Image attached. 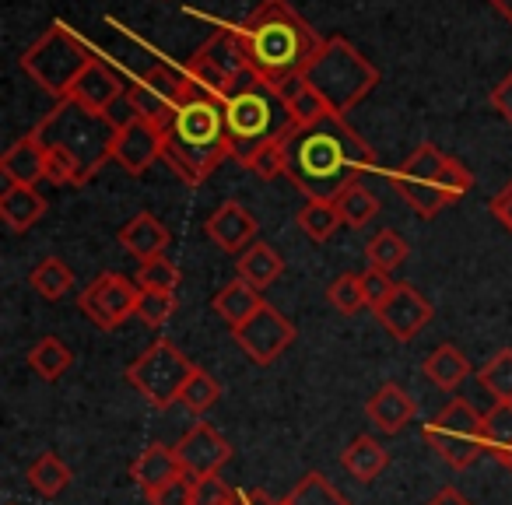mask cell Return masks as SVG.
Returning <instances> with one entry per match:
<instances>
[{
    "label": "cell",
    "mask_w": 512,
    "mask_h": 505,
    "mask_svg": "<svg viewBox=\"0 0 512 505\" xmlns=\"http://www.w3.org/2000/svg\"><path fill=\"white\" fill-rule=\"evenodd\" d=\"M285 158V176L309 200H337L344 186L358 183L362 172L376 165V151L337 113L309 127H295L285 137Z\"/></svg>",
    "instance_id": "6da1fadb"
},
{
    "label": "cell",
    "mask_w": 512,
    "mask_h": 505,
    "mask_svg": "<svg viewBox=\"0 0 512 505\" xmlns=\"http://www.w3.org/2000/svg\"><path fill=\"white\" fill-rule=\"evenodd\" d=\"M120 123L109 113H92L74 99H64L36 123V137L50 158L53 186H85L106 162H113V144Z\"/></svg>",
    "instance_id": "7a4b0ae2"
},
{
    "label": "cell",
    "mask_w": 512,
    "mask_h": 505,
    "mask_svg": "<svg viewBox=\"0 0 512 505\" xmlns=\"http://www.w3.org/2000/svg\"><path fill=\"white\" fill-rule=\"evenodd\" d=\"M239 36L246 43L249 67L271 88H285L292 78H302L323 46V36L288 4L264 0L239 22Z\"/></svg>",
    "instance_id": "3957f363"
},
{
    "label": "cell",
    "mask_w": 512,
    "mask_h": 505,
    "mask_svg": "<svg viewBox=\"0 0 512 505\" xmlns=\"http://www.w3.org/2000/svg\"><path fill=\"white\" fill-rule=\"evenodd\" d=\"M165 148L162 162L186 186H204L225 158H232L225 130V102L200 85H190L176 113L162 123Z\"/></svg>",
    "instance_id": "277c9868"
},
{
    "label": "cell",
    "mask_w": 512,
    "mask_h": 505,
    "mask_svg": "<svg viewBox=\"0 0 512 505\" xmlns=\"http://www.w3.org/2000/svg\"><path fill=\"white\" fill-rule=\"evenodd\" d=\"M221 102H225V130L228 144H232V158L242 165L264 144L285 141L295 130L281 92L267 85L253 67L235 78V85L228 88V95Z\"/></svg>",
    "instance_id": "5b68a950"
},
{
    "label": "cell",
    "mask_w": 512,
    "mask_h": 505,
    "mask_svg": "<svg viewBox=\"0 0 512 505\" xmlns=\"http://www.w3.org/2000/svg\"><path fill=\"white\" fill-rule=\"evenodd\" d=\"M393 186L418 218H435L442 207L467 197L474 176L460 158L446 155L439 144L425 141L393 172Z\"/></svg>",
    "instance_id": "8992f818"
},
{
    "label": "cell",
    "mask_w": 512,
    "mask_h": 505,
    "mask_svg": "<svg viewBox=\"0 0 512 505\" xmlns=\"http://www.w3.org/2000/svg\"><path fill=\"white\" fill-rule=\"evenodd\" d=\"M302 78L327 99V106L337 116H344L376 92L379 67L362 50H355L344 36H327Z\"/></svg>",
    "instance_id": "52a82bcc"
},
{
    "label": "cell",
    "mask_w": 512,
    "mask_h": 505,
    "mask_svg": "<svg viewBox=\"0 0 512 505\" xmlns=\"http://www.w3.org/2000/svg\"><path fill=\"white\" fill-rule=\"evenodd\" d=\"M95 60H99L95 50L78 32H71L64 22H53L50 29L18 57V67H22L50 99L64 102V99H71L78 78Z\"/></svg>",
    "instance_id": "ba28073f"
},
{
    "label": "cell",
    "mask_w": 512,
    "mask_h": 505,
    "mask_svg": "<svg viewBox=\"0 0 512 505\" xmlns=\"http://www.w3.org/2000/svg\"><path fill=\"white\" fill-rule=\"evenodd\" d=\"M425 442L439 453L442 463L453 470H467L484 449V414L463 397H453L432 421L425 425Z\"/></svg>",
    "instance_id": "9c48e42d"
},
{
    "label": "cell",
    "mask_w": 512,
    "mask_h": 505,
    "mask_svg": "<svg viewBox=\"0 0 512 505\" xmlns=\"http://www.w3.org/2000/svg\"><path fill=\"white\" fill-rule=\"evenodd\" d=\"M197 365L169 341V337H158L141 358L127 365V383L141 393L148 404L155 407H172L179 404V393H183L186 379Z\"/></svg>",
    "instance_id": "30bf717a"
},
{
    "label": "cell",
    "mask_w": 512,
    "mask_h": 505,
    "mask_svg": "<svg viewBox=\"0 0 512 505\" xmlns=\"http://www.w3.org/2000/svg\"><path fill=\"white\" fill-rule=\"evenodd\" d=\"M246 71H249V53L239 36V25H225V29L211 32V39H207L193 57H186V64H183L186 78H190L193 85L214 92L218 99H225L228 88L235 85V78Z\"/></svg>",
    "instance_id": "8fae6325"
},
{
    "label": "cell",
    "mask_w": 512,
    "mask_h": 505,
    "mask_svg": "<svg viewBox=\"0 0 512 505\" xmlns=\"http://www.w3.org/2000/svg\"><path fill=\"white\" fill-rule=\"evenodd\" d=\"M190 85L193 81L183 74V67L158 64V67H151L148 74H141L134 85H127V95H123V99H127L130 113L144 116V120L165 123L172 113H176L179 102L186 99Z\"/></svg>",
    "instance_id": "7c38bea8"
},
{
    "label": "cell",
    "mask_w": 512,
    "mask_h": 505,
    "mask_svg": "<svg viewBox=\"0 0 512 505\" xmlns=\"http://www.w3.org/2000/svg\"><path fill=\"white\" fill-rule=\"evenodd\" d=\"M137 302H141V288L123 274H99L78 295V309L99 330H120L130 316H137Z\"/></svg>",
    "instance_id": "4fadbf2b"
},
{
    "label": "cell",
    "mask_w": 512,
    "mask_h": 505,
    "mask_svg": "<svg viewBox=\"0 0 512 505\" xmlns=\"http://www.w3.org/2000/svg\"><path fill=\"white\" fill-rule=\"evenodd\" d=\"M232 337L253 365H271L295 344V323L281 309H274L271 302H264L253 320L232 330Z\"/></svg>",
    "instance_id": "5bb4252c"
},
{
    "label": "cell",
    "mask_w": 512,
    "mask_h": 505,
    "mask_svg": "<svg viewBox=\"0 0 512 505\" xmlns=\"http://www.w3.org/2000/svg\"><path fill=\"white\" fill-rule=\"evenodd\" d=\"M162 148H165L162 123L130 113L127 120H120V134H116V144H113V162L120 165L127 176H144V172L162 158Z\"/></svg>",
    "instance_id": "9a60e30c"
},
{
    "label": "cell",
    "mask_w": 512,
    "mask_h": 505,
    "mask_svg": "<svg viewBox=\"0 0 512 505\" xmlns=\"http://www.w3.org/2000/svg\"><path fill=\"white\" fill-rule=\"evenodd\" d=\"M372 313H376L379 327H383L393 341L407 344L432 323L435 309H432V302H428L421 292H414L411 285H397L390 299H386L383 306L372 309Z\"/></svg>",
    "instance_id": "2e32d148"
},
{
    "label": "cell",
    "mask_w": 512,
    "mask_h": 505,
    "mask_svg": "<svg viewBox=\"0 0 512 505\" xmlns=\"http://www.w3.org/2000/svg\"><path fill=\"white\" fill-rule=\"evenodd\" d=\"M176 456L190 477L218 474V470L232 460V442H228L218 428L207 425V421H197V425L176 442Z\"/></svg>",
    "instance_id": "e0dca14e"
},
{
    "label": "cell",
    "mask_w": 512,
    "mask_h": 505,
    "mask_svg": "<svg viewBox=\"0 0 512 505\" xmlns=\"http://www.w3.org/2000/svg\"><path fill=\"white\" fill-rule=\"evenodd\" d=\"M204 232L211 235L214 246L225 249V253H242V249L256 242L260 221H256V214L246 211L239 200H225V204L207 218Z\"/></svg>",
    "instance_id": "ac0fdd59"
},
{
    "label": "cell",
    "mask_w": 512,
    "mask_h": 505,
    "mask_svg": "<svg viewBox=\"0 0 512 505\" xmlns=\"http://www.w3.org/2000/svg\"><path fill=\"white\" fill-rule=\"evenodd\" d=\"M0 172L15 186H39L43 179H50V158H46V148L36 137V130L18 137V141L0 155Z\"/></svg>",
    "instance_id": "d6986e66"
},
{
    "label": "cell",
    "mask_w": 512,
    "mask_h": 505,
    "mask_svg": "<svg viewBox=\"0 0 512 505\" xmlns=\"http://www.w3.org/2000/svg\"><path fill=\"white\" fill-rule=\"evenodd\" d=\"M414 414H418V404H414L411 393L397 383H383L369 397V404H365V418L383 435H400L414 421Z\"/></svg>",
    "instance_id": "ffe728a7"
},
{
    "label": "cell",
    "mask_w": 512,
    "mask_h": 505,
    "mask_svg": "<svg viewBox=\"0 0 512 505\" xmlns=\"http://www.w3.org/2000/svg\"><path fill=\"white\" fill-rule=\"evenodd\" d=\"M169 242H172L169 225H162L151 211L134 214V218L120 228V246L127 249L137 264H148V260L165 257Z\"/></svg>",
    "instance_id": "44dd1931"
},
{
    "label": "cell",
    "mask_w": 512,
    "mask_h": 505,
    "mask_svg": "<svg viewBox=\"0 0 512 505\" xmlns=\"http://www.w3.org/2000/svg\"><path fill=\"white\" fill-rule=\"evenodd\" d=\"M123 95H127V88H123L120 74H116L113 67L102 64V60H95V64L78 78L71 99L78 102V106L92 109V113H109Z\"/></svg>",
    "instance_id": "7402d4cb"
},
{
    "label": "cell",
    "mask_w": 512,
    "mask_h": 505,
    "mask_svg": "<svg viewBox=\"0 0 512 505\" xmlns=\"http://www.w3.org/2000/svg\"><path fill=\"white\" fill-rule=\"evenodd\" d=\"M179 474H186V470L176 456V446H165V442H151V446L134 460V467H130V477H134V484L144 491V495H155L158 488L176 481Z\"/></svg>",
    "instance_id": "603a6c76"
},
{
    "label": "cell",
    "mask_w": 512,
    "mask_h": 505,
    "mask_svg": "<svg viewBox=\"0 0 512 505\" xmlns=\"http://www.w3.org/2000/svg\"><path fill=\"white\" fill-rule=\"evenodd\" d=\"M235 274H239V281L253 285L256 292H264V288H271L285 274V257H281L271 242L256 239L253 246H246L235 257Z\"/></svg>",
    "instance_id": "cb8c5ba5"
},
{
    "label": "cell",
    "mask_w": 512,
    "mask_h": 505,
    "mask_svg": "<svg viewBox=\"0 0 512 505\" xmlns=\"http://www.w3.org/2000/svg\"><path fill=\"white\" fill-rule=\"evenodd\" d=\"M46 214V197L36 186H15L8 183V190L0 193V218L11 232H29L32 225H39Z\"/></svg>",
    "instance_id": "d4e9b609"
},
{
    "label": "cell",
    "mask_w": 512,
    "mask_h": 505,
    "mask_svg": "<svg viewBox=\"0 0 512 505\" xmlns=\"http://www.w3.org/2000/svg\"><path fill=\"white\" fill-rule=\"evenodd\" d=\"M211 306H214V313L228 323V327L239 330L242 323H249L256 313H260L264 299H260V292H256L253 285H246V281H232V285H225L218 295H214Z\"/></svg>",
    "instance_id": "484cf974"
},
{
    "label": "cell",
    "mask_w": 512,
    "mask_h": 505,
    "mask_svg": "<svg viewBox=\"0 0 512 505\" xmlns=\"http://www.w3.org/2000/svg\"><path fill=\"white\" fill-rule=\"evenodd\" d=\"M425 376L432 379L439 390H446V393H456L460 390V383L470 376V362H467V355H463L456 344H439V348L432 351V355L425 358Z\"/></svg>",
    "instance_id": "4316f807"
},
{
    "label": "cell",
    "mask_w": 512,
    "mask_h": 505,
    "mask_svg": "<svg viewBox=\"0 0 512 505\" xmlns=\"http://www.w3.org/2000/svg\"><path fill=\"white\" fill-rule=\"evenodd\" d=\"M281 99H285L288 113H292V123L295 127H309V123H320L323 116H330L334 109L327 106L320 92L309 85L306 78H292L285 88H281Z\"/></svg>",
    "instance_id": "83f0119b"
},
{
    "label": "cell",
    "mask_w": 512,
    "mask_h": 505,
    "mask_svg": "<svg viewBox=\"0 0 512 505\" xmlns=\"http://www.w3.org/2000/svg\"><path fill=\"white\" fill-rule=\"evenodd\" d=\"M25 477H29V484H32V488H36L43 498H57V495H64V491L71 488L74 470L67 467V463L60 460V456L53 453V449H46V453H39L36 460L29 463Z\"/></svg>",
    "instance_id": "f1b7e54d"
},
{
    "label": "cell",
    "mask_w": 512,
    "mask_h": 505,
    "mask_svg": "<svg viewBox=\"0 0 512 505\" xmlns=\"http://www.w3.org/2000/svg\"><path fill=\"white\" fill-rule=\"evenodd\" d=\"M341 463H344V470L355 477V481L372 484L386 470V449L379 446L376 439H369V435H358V439L344 449Z\"/></svg>",
    "instance_id": "f546056e"
},
{
    "label": "cell",
    "mask_w": 512,
    "mask_h": 505,
    "mask_svg": "<svg viewBox=\"0 0 512 505\" xmlns=\"http://www.w3.org/2000/svg\"><path fill=\"white\" fill-rule=\"evenodd\" d=\"M29 365L36 369V376H43L46 383H57L67 376V369L74 365V355L60 337H39L29 348Z\"/></svg>",
    "instance_id": "4dcf8cb0"
},
{
    "label": "cell",
    "mask_w": 512,
    "mask_h": 505,
    "mask_svg": "<svg viewBox=\"0 0 512 505\" xmlns=\"http://www.w3.org/2000/svg\"><path fill=\"white\" fill-rule=\"evenodd\" d=\"M334 204H337V214H341V225H348V228H365L379 214V197L362 183V179L344 186V190L337 193Z\"/></svg>",
    "instance_id": "1f68e13d"
},
{
    "label": "cell",
    "mask_w": 512,
    "mask_h": 505,
    "mask_svg": "<svg viewBox=\"0 0 512 505\" xmlns=\"http://www.w3.org/2000/svg\"><path fill=\"white\" fill-rule=\"evenodd\" d=\"M29 285L36 288V292L43 295V299L60 302L64 295H71V288H74V271H71V267H67L60 257H46V260H39V264L32 267Z\"/></svg>",
    "instance_id": "d6a6232c"
},
{
    "label": "cell",
    "mask_w": 512,
    "mask_h": 505,
    "mask_svg": "<svg viewBox=\"0 0 512 505\" xmlns=\"http://www.w3.org/2000/svg\"><path fill=\"white\" fill-rule=\"evenodd\" d=\"M365 257H369V267H379V271L393 274L397 267L407 264V257H411V246H407V239L400 232L383 228V232H376L369 239V246H365Z\"/></svg>",
    "instance_id": "836d02e7"
},
{
    "label": "cell",
    "mask_w": 512,
    "mask_h": 505,
    "mask_svg": "<svg viewBox=\"0 0 512 505\" xmlns=\"http://www.w3.org/2000/svg\"><path fill=\"white\" fill-rule=\"evenodd\" d=\"M477 383L495 404H512V348H502L477 369Z\"/></svg>",
    "instance_id": "e575fe53"
},
{
    "label": "cell",
    "mask_w": 512,
    "mask_h": 505,
    "mask_svg": "<svg viewBox=\"0 0 512 505\" xmlns=\"http://www.w3.org/2000/svg\"><path fill=\"white\" fill-rule=\"evenodd\" d=\"M295 221H299V228L313 242H327L337 232V225H341V214H337L334 200H306Z\"/></svg>",
    "instance_id": "d590c367"
},
{
    "label": "cell",
    "mask_w": 512,
    "mask_h": 505,
    "mask_svg": "<svg viewBox=\"0 0 512 505\" xmlns=\"http://www.w3.org/2000/svg\"><path fill=\"white\" fill-rule=\"evenodd\" d=\"M285 505H351L320 470H309L292 491H288Z\"/></svg>",
    "instance_id": "8d00e7d4"
},
{
    "label": "cell",
    "mask_w": 512,
    "mask_h": 505,
    "mask_svg": "<svg viewBox=\"0 0 512 505\" xmlns=\"http://www.w3.org/2000/svg\"><path fill=\"white\" fill-rule=\"evenodd\" d=\"M484 449L502 460L512 449V404H495L484 414Z\"/></svg>",
    "instance_id": "74e56055"
},
{
    "label": "cell",
    "mask_w": 512,
    "mask_h": 505,
    "mask_svg": "<svg viewBox=\"0 0 512 505\" xmlns=\"http://www.w3.org/2000/svg\"><path fill=\"white\" fill-rule=\"evenodd\" d=\"M218 397H221V386L214 383L211 372L193 369L190 379H186V386H183V393H179V404H183L190 414H204L218 404Z\"/></svg>",
    "instance_id": "f35d334b"
},
{
    "label": "cell",
    "mask_w": 512,
    "mask_h": 505,
    "mask_svg": "<svg viewBox=\"0 0 512 505\" xmlns=\"http://www.w3.org/2000/svg\"><path fill=\"white\" fill-rule=\"evenodd\" d=\"M327 302L341 316L362 313V309L369 306V302H365V292H362V274H337L327 288Z\"/></svg>",
    "instance_id": "ab89813d"
},
{
    "label": "cell",
    "mask_w": 512,
    "mask_h": 505,
    "mask_svg": "<svg viewBox=\"0 0 512 505\" xmlns=\"http://www.w3.org/2000/svg\"><path fill=\"white\" fill-rule=\"evenodd\" d=\"M137 288L141 292H176L179 285V267L169 257L148 260V264H137Z\"/></svg>",
    "instance_id": "60d3db41"
},
{
    "label": "cell",
    "mask_w": 512,
    "mask_h": 505,
    "mask_svg": "<svg viewBox=\"0 0 512 505\" xmlns=\"http://www.w3.org/2000/svg\"><path fill=\"white\" fill-rule=\"evenodd\" d=\"M176 292H141V302H137V320L144 323V327L158 330L162 323L172 320V313H176Z\"/></svg>",
    "instance_id": "b9f144b4"
},
{
    "label": "cell",
    "mask_w": 512,
    "mask_h": 505,
    "mask_svg": "<svg viewBox=\"0 0 512 505\" xmlns=\"http://www.w3.org/2000/svg\"><path fill=\"white\" fill-rule=\"evenodd\" d=\"M246 169L253 172V176H260V179H278V176H285V169H288L285 141L264 144V148L256 151V155L246 162Z\"/></svg>",
    "instance_id": "7bdbcfd3"
},
{
    "label": "cell",
    "mask_w": 512,
    "mask_h": 505,
    "mask_svg": "<svg viewBox=\"0 0 512 505\" xmlns=\"http://www.w3.org/2000/svg\"><path fill=\"white\" fill-rule=\"evenodd\" d=\"M235 491L218 474L193 477V505H232Z\"/></svg>",
    "instance_id": "ee69618b"
},
{
    "label": "cell",
    "mask_w": 512,
    "mask_h": 505,
    "mask_svg": "<svg viewBox=\"0 0 512 505\" xmlns=\"http://www.w3.org/2000/svg\"><path fill=\"white\" fill-rule=\"evenodd\" d=\"M393 288H397V281H390V274L379 271V267H369V271L362 274V292H365V302H369V309L383 306V302L393 295Z\"/></svg>",
    "instance_id": "f6af8a7d"
},
{
    "label": "cell",
    "mask_w": 512,
    "mask_h": 505,
    "mask_svg": "<svg viewBox=\"0 0 512 505\" xmlns=\"http://www.w3.org/2000/svg\"><path fill=\"white\" fill-rule=\"evenodd\" d=\"M151 505H193V477L179 474L176 481H169L165 488H158L155 495H148Z\"/></svg>",
    "instance_id": "bcb514c9"
},
{
    "label": "cell",
    "mask_w": 512,
    "mask_h": 505,
    "mask_svg": "<svg viewBox=\"0 0 512 505\" xmlns=\"http://www.w3.org/2000/svg\"><path fill=\"white\" fill-rule=\"evenodd\" d=\"M488 102H491V109H495V113L502 116L505 123H512V71L505 74V78L498 81L495 88H491Z\"/></svg>",
    "instance_id": "7dc6e473"
},
{
    "label": "cell",
    "mask_w": 512,
    "mask_h": 505,
    "mask_svg": "<svg viewBox=\"0 0 512 505\" xmlns=\"http://www.w3.org/2000/svg\"><path fill=\"white\" fill-rule=\"evenodd\" d=\"M488 211H491V218H495L498 225L505 228V232H512V183L505 186V190H498L495 197H491Z\"/></svg>",
    "instance_id": "c3c4849f"
},
{
    "label": "cell",
    "mask_w": 512,
    "mask_h": 505,
    "mask_svg": "<svg viewBox=\"0 0 512 505\" xmlns=\"http://www.w3.org/2000/svg\"><path fill=\"white\" fill-rule=\"evenodd\" d=\"M235 498H239V505H285L274 495H267L264 488H242V491H235Z\"/></svg>",
    "instance_id": "681fc988"
},
{
    "label": "cell",
    "mask_w": 512,
    "mask_h": 505,
    "mask_svg": "<svg viewBox=\"0 0 512 505\" xmlns=\"http://www.w3.org/2000/svg\"><path fill=\"white\" fill-rule=\"evenodd\" d=\"M425 505H474V502H470V498L463 495L460 488H453V484H446V488H442L439 495H432V498H428Z\"/></svg>",
    "instance_id": "f907efd6"
},
{
    "label": "cell",
    "mask_w": 512,
    "mask_h": 505,
    "mask_svg": "<svg viewBox=\"0 0 512 505\" xmlns=\"http://www.w3.org/2000/svg\"><path fill=\"white\" fill-rule=\"evenodd\" d=\"M491 8H495L498 15L505 18V25L512 29V0H491Z\"/></svg>",
    "instance_id": "816d5d0a"
},
{
    "label": "cell",
    "mask_w": 512,
    "mask_h": 505,
    "mask_svg": "<svg viewBox=\"0 0 512 505\" xmlns=\"http://www.w3.org/2000/svg\"><path fill=\"white\" fill-rule=\"evenodd\" d=\"M498 463H502V467H509V470H512V449H509V453H505V456H502V460H498Z\"/></svg>",
    "instance_id": "f5cc1de1"
},
{
    "label": "cell",
    "mask_w": 512,
    "mask_h": 505,
    "mask_svg": "<svg viewBox=\"0 0 512 505\" xmlns=\"http://www.w3.org/2000/svg\"><path fill=\"white\" fill-rule=\"evenodd\" d=\"M232 505H239V498H235V502H232Z\"/></svg>",
    "instance_id": "db71d44e"
}]
</instances>
